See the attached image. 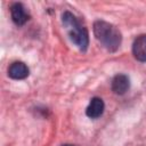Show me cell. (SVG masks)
Returning <instances> with one entry per match:
<instances>
[{"label":"cell","mask_w":146,"mask_h":146,"mask_svg":"<svg viewBox=\"0 0 146 146\" xmlns=\"http://www.w3.org/2000/svg\"><path fill=\"white\" fill-rule=\"evenodd\" d=\"M132 54L139 62H146V34L137 36L132 43Z\"/></svg>","instance_id":"obj_6"},{"label":"cell","mask_w":146,"mask_h":146,"mask_svg":"<svg viewBox=\"0 0 146 146\" xmlns=\"http://www.w3.org/2000/svg\"><path fill=\"white\" fill-rule=\"evenodd\" d=\"M62 146H74V145H71V144H64V145H62Z\"/></svg>","instance_id":"obj_8"},{"label":"cell","mask_w":146,"mask_h":146,"mask_svg":"<svg viewBox=\"0 0 146 146\" xmlns=\"http://www.w3.org/2000/svg\"><path fill=\"white\" fill-rule=\"evenodd\" d=\"M112 90L116 95H124L130 88V80L125 74H116L111 83Z\"/></svg>","instance_id":"obj_5"},{"label":"cell","mask_w":146,"mask_h":146,"mask_svg":"<svg viewBox=\"0 0 146 146\" xmlns=\"http://www.w3.org/2000/svg\"><path fill=\"white\" fill-rule=\"evenodd\" d=\"M62 22L70 35V39L76 47L86 51L89 44V34L87 29L80 23V21L70 11H65L62 15Z\"/></svg>","instance_id":"obj_2"},{"label":"cell","mask_w":146,"mask_h":146,"mask_svg":"<svg viewBox=\"0 0 146 146\" xmlns=\"http://www.w3.org/2000/svg\"><path fill=\"white\" fill-rule=\"evenodd\" d=\"M10 15H11L13 22L18 26L24 25L29 19V14H27L25 7L19 2H15V3L11 5Z\"/></svg>","instance_id":"obj_3"},{"label":"cell","mask_w":146,"mask_h":146,"mask_svg":"<svg viewBox=\"0 0 146 146\" xmlns=\"http://www.w3.org/2000/svg\"><path fill=\"white\" fill-rule=\"evenodd\" d=\"M94 34L108 51L117 50L122 41L121 32L113 24L105 21H96L94 23Z\"/></svg>","instance_id":"obj_1"},{"label":"cell","mask_w":146,"mask_h":146,"mask_svg":"<svg viewBox=\"0 0 146 146\" xmlns=\"http://www.w3.org/2000/svg\"><path fill=\"white\" fill-rule=\"evenodd\" d=\"M30 70L23 62H14L8 67V75L14 80H23L27 78Z\"/></svg>","instance_id":"obj_4"},{"label":"cell","mask_w":146,"mask_h":146,"mask_svg":"<svg viewBox=\"0 0 146 146\" xmlns=\"http://www.w3.org/2000/svg\"><path fill=\"white\" fill-rule=\"evenodd\" d=\"M104 108H105V104H104L103 99L99 97H94V98H91V100L86 110V114L90 119H97V117L102 116V114L104 113Z\"/></svg>","instance_id":"obj_7"}]
</instances>
